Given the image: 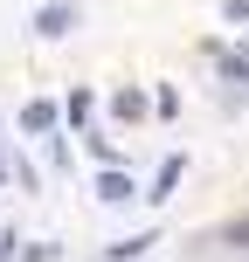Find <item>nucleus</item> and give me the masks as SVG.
I'll return each instance as SVG.
<instances>
[{
  "label": "nucleus",
  "mask_w": 249,
  "mask_h": 262,
  "mask_svg": "<svg viewBox=\"0 0 249 262\" xmlns=\"http://www.w3.org/2000/svg\"><path fill=\"white\" fill-rule=\"evenodd\" d=\"M28 28H35L42 41H63V35L83 28V7H76V0H42V7L28 14Z\"/></svg>",
  "instance_id": "nucleus-1"
},
{
  "label": "nucleus",
  "mask_w": 249,
  "mask_h": 262,
  "mask_svg": "<svg viewBox=\"0 0 249 262\" xmlns=\"http://www.w3.org/2000/svg\"><path fill=\"white\" fill-rule=\"evenodd\" d=\"M131 193H139V186H131V172H104V180H97V200H104V207H125Z\"/></svg>",
  "instance_id": "nucleus-2"
},
{
  "label": "nucleus",
  "mask_w": 249,
  "mask_h": 262,
  "mask_svg": "<svg viewBox=\"0 0 249 262\" xmlns=\"http://www.w3.org/2000/svg\"><path fill=\"white\" fill-rule=\"evenodd\" d=\"M145 249H152V235H131V242H111L104 262H131V255H145Z\"/></svg>",
  "instance_id": "nucleus-3"
},
{
  "label": "nucleus",
  "mask_w": 249,
  "mask_h": 262,
  "mask_svg": "<svg viewBox=\"0 0 249 262\" xmlns=\"http://www.w3.org/2000/svg\"><path fill=\"white\" fill-rule=\"evenodd\" d=\"M173 186H180V159H166V166H159V180H152V193H145V200H166Z\"/></svg>",
  "instance_id": "nucleus-4"
},
{
  "label": "nucleus",
  "mask_w": 249,
  "mask_h": 262,
  "mask_svg": "<svg viewBox=\"0 0 249 262\" xmlns=\"http://www.w3.org/2000/svg\"><path fill=\"white\" fill-rule=\"evenodd\" d=\"M21 124H28V131H55V104H28Z\"/></svg>",
  "instance_id": "nucleus-5"
},
{
  "label": "nucleus",
  "mask_w": 249,
  "mask_h": 262,
  "mask_svg": "<svg viewBox=\"0 0 249 262\" xmlns=\"http://www.w3.org/2000/svg\"><path fill=\"white\" fill-rule=\"evenodd\" d=\"M63 111H69V124H83V118H90V90H69V104H63Z\"/></svg>",
  "instance_id": "nucleus-6"
},
{
  "label": "nucleus",
  "mask_w": 249,
  "mask_h": 262,
  "mask_svg": "<svg viewBox=\"0 0 249 262\" xmlns=\"http://www.w3.org/2000/svg\"><path fill=\"white\" fill-rule=\"evenodd\" d=\"M55 249H49V242H35V249H21V255H14V262H49Z\"/></svg>",
  "instance_id": "nucleus-7"
}]
</instances>
